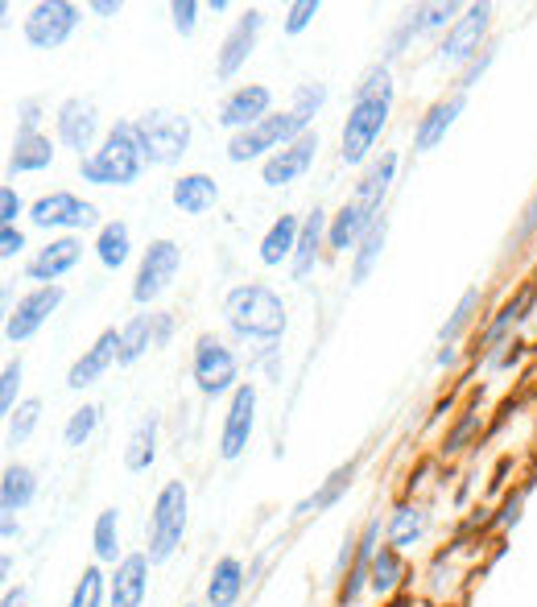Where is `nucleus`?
<instances>
[{
    "label": "nucleus",
    "mask_w": 537,
    "mask_h": 607,
    "mask_svg": "<svg viewBox=\"0 0 537 607\" xmlns=\"http://www.w3.org/2000/svg\"><path fill=\"white\" fill-rule=\"evenodd\" d=\"M389 112H393V79L389 67L376 62L364 71V79L356 83L352 107H347V121H343V137H340V153L347 165H364L373 145L380 141V133L389 125Z\"/></svg>",
    "instance_id": "obj_1"
},
{
    "label": "nucleus",
    "mask_w": 537,
    "mask_h": 607,
    "mask_svg": "<svg viewBox=\"0 0 537 607\" xmlns=\"http://www.w3.org/2000/svg\"><path fill=\"white\" fill-rule=\"evenodd\" d=\"M224 322L240 343H277L286 335V302L261 282L228 289L224 298Z\"/></svg>",
    "instance_id": "obj_2"
},
{
    "label": "nucleus",
    "mask_w": 537,
    "mask_h": 607,
    "mask_svg": "<svg viewBox=\"0 0 537 607\" xmlns=\"http://www.w3.org/2000/svg\"><path fill=\"white\" fill-rule=\"evenodd\" d=\"M79 174L91 186H133V182H141L145 153L141 141H137V128L128 125V121L107 128L100 149L79 161Z\"/></svg>",
    "instance_id": "obj_3"
},
{
    "label": "nucleus",
    "mask_w": 537,
    "mask_h": 607,
    "mask_svg": "<svg viewBox=\"0 0 537 607\" xmlns=\"http://www.w3.org/2000/svg\"><path fill=\"white\" fill-rule=\"evenodd\" d=\"M306 133H310V125H306L294 107H289V112H273V116H265L261 125L236 133L232 141H228V161H236V165L256 161V158L268 161L277 149H286L289 141H298V137H306Z\"/></svg>",
    "instance_id": "obj_4"
},
{
    "label": "nucleus",
    "mask_w": 537,
    "mask_h": 607,
    "mask_svg": "<svg viewBox=\"0 0 537 607\" xmlns=\"http://www.w3.org/2000/svg\"><path fill=\"white\" fill-rule=\"evenodd\" d=\"M137 141H141L145 165H174L191 149V116L153 107L137 121Z\"/></svg>",
    "instance_id": "obj_5"
},
{
    "label": "nucleus",
    "mask_w": 537,
    "mask_h": 607,
    "mask_svg": "<svg viewBox=\"0 0 537 607\" xmlns=\"http://www.w3.org/2000/svg\"><path fill=\"white\" fill-rule=\"evenodd\" d=\"M186 483L182 480H170L165 488L158 492L153 501V517H149V562H170L174 550L182 546V534H186Z\"/></svg>",
    "instance_id": "obj_6"
},
{
    "label": "nucleus",
    "mask_w": 537,
    "mask_h": 607,
    "mask_svg": "<svg viewBox=\"0 0 537 607\" xmlns=\"http://www.w3.org/2000/svg\"><path fill=\"white\" fill-rule=\"evenodd\" d=\"M79 21H83V13H79V4H71V0H42V4L30 9L21 34L30 42V50H58V46L71 42Z\"/></svg>",
    "instance_id": "obj_7"
},
{
    "label": "nucleus",
    "mask_w": 537,
    "mask_h": 607,
    "mask_svg": "<svg viewBox=\"0 0 537 607\" xmlns=\"http://www.w3.org/2000/svg\"><path fill=\"white\" fill-rule=\"evenodd\" d=\"M488 30H492V4H467L464 13H459V21L447 30L443 46H438V62H447V67H471L488 50L483 46Z\"/></svg>",
    "instance_id": "obj_8"
},
{
    "label": "nucleus",
    "mask_w": 537,
    "mask_h": 607,
    "mask_svg": "<svg viewBox=\"0 0 537 607\" xmlns=\"http://www.w3.org/2000/svg\"><path fill=\"white\" fill-rule=\"evenodd\" d=\"M182 268V249L174 240H153L149 249L141 252V265H137V282H133V302L137 306H153L174 286Z\"/></svg>",
    "instance_id": "obj_9"
},
{
    "label": "nucleus",
    "mask_w": 537,
    "mask_h": 607,
    "mask_svg": "<svg viewBox=\"0 0 537 607\" xmlns=\"http://www.w3.org/2000/svg\"><path fill=\"white\" fill-rule=\"evenodd\" d=\"M240 359H236L232 347L215 340V335H198L195 340V385L203 397H219L228 389H240Z\"/></svg>",
    "instance_id": "obj_10"
},
{
    "label": "nucleus",
    "mask_w": 537,
    "mask_h": 607,
    "mask_svg": "<svg viewBox=\"0 0 537 607\" xmlns=\"http://www.w3.org/2000/svg\"><path fill=\"white\" fill-rule=\"evenodd\" d=\"M62 286H37L30 289L25 298H18V306L9 310V319H4V340L9 343H30L46 327V319H50L54 310L62 306Z\"/></svg>",
    "instance_id": "obj_11"
},
{
    "label": "nucleus",
    "mask_w": 537,
    "mask_h": 607,
    "mask_svg": "<svg viewBox=\"0 0 537 607\" xmlns=\"http://www.w3.org/2000/svg\"><path fill=\"white\" fill-rule=\"evenodd\" d=\"M95 207L91 203H83L79 195H71V191H54V195H42L30 207V224L34 228H67V232H88V228H95Z\"/></svg>",
    "instance_id": "obj_12"
},
{
    "label": "nucleus",
    "mask_w": 537,
    "mask_h": 607,
    "mask_svg": "<svg viewBox=\"0 0 537 607\" xmlns=\"http://www.w3.org/2000/svg\"><path fill=\"white\" fill-rule=\"evenodd\" d=\"M54 133H58V145L62 149H75L79 161L95 153V137H100V112L91 100H62L58 116H54Z\"/></svg>",
    "instance_id": "obj_13"
},
{
    "label": "nucleus",
    "mask_w": 537,
    "mask_h": 607,
    "mask_svg": "<svg viewBox=\"0 0 537 607\" xmlns=\"http://www.w3.org/2000/svg\"><path fill=\"white\" fill-rule=\"evenodd\" d=\"M252 426H256V385H240L228 401L224 430H219V459L224 463H236L249 450Z\"/></svg>",
    "instance_id": "obj_14"
},
{
    "label": "nucleus",
    "mask_w": 537,
    "mask_h": 607,
    "mask_svg": "<svg viewBox=\"0 0 537 607\" xmlns=\"http://www.w3.org/2000/svg\"><path fill=\"white\" fill-rule=\"evenodd\" d=\"M265 30V13L261 9H249L244 18H236V25L228 30V37L219 42V50H215V79L219 83H228L240 75V67L249 62V54L256 50V37Z\"/></svg>",
    "instance_id": "obj_15"
},
{
    "label": "nucleus",
    "mask_w": 537,
    "mask_h": 607,
    "mask_svg": "<svg viewBox=\"0 0 537 607\" xmlns=\"http://www.w3.org/2000/svg\"><path fill=\"white\" fill-rule=\"evenodd\" d=\"M319 158V133H306L298 141H289L286 149H277L273 158L261 165V182H265L268 191H282L289 182H298L315 165Z\"/></svg>",
    "instance_id": "obj_16"
},
{
    "label": "nucleus",
    "mask_w": 537,
    "mask_h": 607,
    "mask_svg": "<svg viewBox=\"0 0 537 607\" xmlns=\"http://www.w3.org/2000/svg\"><path fill=\"white\" fill-rule=\"evenodd\" d=\"M268 107H273V91L261 88V83H244V88H236L224 95V104H219V125L232 128V137H236V133H244V128L261 125L265 116H273Z\"/></svg>",
    "instance_id": "obj_17"
},
{
    "label": "nucleus",
    "mask_w": 537,
    "mask_h": 607,
    "mask_svg": "<svg viewBox=\"0 0 537 607\" xmlns=\"http://www.w3.org/2000/svg\"><path fill=\"white\" fill-rule=\"evenodd\" d=\"M83 261V240L79 236H58L46 249L34 252V261L25 265V277L37 286H58V277H67Z\"/></svg>",
    "instance_id": "obj_18"
},
{
    "label": "nucleus",
    "mask_w": 537,
    "mask_h": 607,
    "mask_svg": "<svg viewBox=\"0 0 537 607\" xmlns=\"http://www.w3.org/2000/svg\"><path fill=\"white\" fill-rule=\"evenodd\" d=\"M112 364H121V331H116V327L100 331V340L91 343L88 352L75 359L71 373H67V385H71L75 393H79V389L95 385V380H100V376H104Z\"/></svg>",
    "instance_id": "obj_19"
},
{
    "label": "nucleus",
    "mask_w": 537,
    "mask_h": 607,
    "mask_svg": "<svg viewBox=\"0 0 537 607\" xmlns=\"http://www.w3.org/2000/svg\"><path fill=\"white\" fill-rule=\"evenodd\" d=\"M149 554H125L116 562V574L107 583V604L112 607H141L149 591Z\"/></svg>",
    "instance_id": "obj_20"
},
{
    "label": "nucleus",
    "mask_w": 537,
    "mask_h": 607,
    "mask_svg": "<svg viewBox=\"0 0 537 607\" xmlns=\"http://www.w3.org/2000/svg\"><path fill=\"white\" fill-rule=\"evenodd\" d=\"M464 107H467L464 91H455V95H447V100L430 104L426 116H422L418 128H413V149H418V153H430L434 145L447 141V133L455 128V121H459V112H464Z\"/></svg>",
    "instance_id": "obj_21"
},
{
    "label": "nucleus",
    "mask_w": 537,
    "mask_h": 607,
    "mask_svg": "<svg viewBox=\"0 0 537 607\" xmlns=\"http://www.w3.org/2000/svg\"><path fill=\"white\" fill-rule=\"evenodd\" d=\"M393 179H397V153H385V158L373 161V165L364 170V179H359L356 191H352V203H356L368 219H380V215H385V198H389Z\"/></svg>",
    "instance_id": "obj_22"
},
{
    "label": "nucleus",
    "mask_w": 537,
    "mask_h": 607,
    "mask_svg": "<svg viewBox=\"0 0 537 607\" xmlns=\"http://www.w3.org/2000/svg\"><path fill=\"white\" fill-rule=\"evenodd\" d=\"M376 541H380V517H373L364 525V534L356 541V558H352V571L343 579V591H340V604H356L364 587L373 583V558H376Z\"/></svg>",
    "instance_id": "obj_23"
},
{
    "label": "nucleus",
    "mask_w": 537,
    "mask_h": 607,
    "mask_svg": "<svg viewBox=\"0 0 537 607\" xmlns=\"http://www.w3.org/2000/svg\"><path fill=\"white\" fill-rule=\"evenodd\" d=\"M529 302H534V289H521L517 298L504 306L496 319L488 322V331H483V340H480V347H476V356L492 359L496 352H501V347H513V343H509V335H513V331L521 327V319H525Z\"/></svg>",
    "instance_id": "obj_24"
},
{
    "label": "nucleus",
    "mask_w": 537,
    "mask_h": 607,
    "mask_svg": "<svg viewBox=\"0 0 537 607\" xmlns=\"http://www.w3.org/2000/svg\"><path fill=\"white\" fill-rule=\"evenodd\" d=\"M298 240H302V219H298V215H282V219H273L268 232L261 236V249H256L261 265L277 268L282 261H294Z\"/></svg>",
    "instance_id": "obj_25"
},
{
    "label": "nucleus",
    "mask_w": 537,
    "mask_h": 607,
    "mask_svg": "<svg viewBox=\"0 0 537 607\" xmlns=\"http://www.w3.org/2000/svg\"><path fill=\"white\" fill-rule=\"evenodd\" d=\"M356 471H359V463L352 459V463H343V467H335L327 480L306 496V501H298L294 504V517H319V513H327V508H335V504L343 501V492L352 488V480H356Z\"/></svg>",
    "instance_id": "obj_26"
},
{
    "label": "nucleus",
    "mask_w": 537,
    "mask_h": 607,
    "mask_svg": "<svg viewBox=\"0 0 537 607\" xmlns=\"http://www.w3.org/2000/svg\"><path fill=\"white\" fill-rule=\"evenodd\" d=\"M170 198L182 215H207L215 211L219 203V182L212 174H182L174 186H170Z\"/></svg>",
    "instance_id": "obj_27"
},
{
    "label": "nucleus",
    "mask_w": 537,
    "mask_h": 607,
    "mask_svg": "<svg viewBox=\"0 0 537 607\" xmlns=\"http://www.w3.org/2000/svg\"><path fill=\"white\" fill-rule=\"evenodd\" d=\"M149 347H161V314H137V319H128L121 327V368H133Z\"/></svg>",
    "instance_id": "obj_28"
},
{
    "label": "nucleus",
    "mask_w": 537,
    "mask_h": 607,
    "mask_svg": "<svg viewBox=\"0 0 537 607\" xmlns=\"http://www.w3.org/2000/svg\"><path fill=\"white\" fill-rule=\"evenodd\" d=\"M54 165V141L46 133H30V137H13L9 149V174H42Z\"/></svg>",
    "instance_id": "obj_29"
},
{
    "label": "nucleus",
    "mask_w": 537,
    "mask_h": 607,
    "mask_svg": "<svg viewBox=\"0 0 537 607\" xmlns=\"http://www.w3.org/2000/svg\"><path fill=\"white\" fill-rule=\"evenodd\" d=\"M244 595V566L240 558H219L212 579H207V607H236Z\"/></svg>",
    "instance_id": "obj_30"
},
{
    "label": "nucleus",
    "mask_w": 537,
    "mask_h": 607,
    "mask_svg": "<svg viewBox=\"0 0 537 607\" xmlns=\"http://www.w3.org/2000/svg\"><path fill=\"white\" fill-rule=\"evenodd\" d=\"M34 496H37L34 467H25V463L4 467V480H0V508H4V517H13V513H21V508H30Z\"/></svg>",
    "instance_id": "obj_31"
},
{
    "label": "nucleus",
    "mask_w": 537,
    "mask_h": 607,
    "mask_svg": "<svg viewBox=\"0 0 537 607\" xmlns=\"http://www.w3.org/2000/svg\"><path fill=\"white\" fill-rule=\"evenodd\" d=\"M128 256H133V232H128L125 219H112L100 228L95 236V261L107 268V273H116V268L128 265Z\"/></svg>",
    "instance_id": "obj_32"
},
{
    "label": "nucleus",
    "mask_w": 537,
    "mask_h": 607,
    "mask_svg": "<svg viewBox=\"0 0 537 607\" xmlns=\"http://www.w3.org/2000/svg\"><path fill=\"white\" fill-rule=\"evenodd\" d=\"M385 240H389V215H380L373 228L364 232V240L356 244V261H352V286H364L373 277L376 261L385 252Z\"/></svg>",
    "instance_id": "obj_33"
},
{
    "label": "nucleus",
    "mask_w": 537,
    "mask_h": 607,
    "mask_svg": "<svg viewBox=\"0 0 537 607\" xmlns=\"http://www.w3.org/2000/svg\"><path fill=\"white\" fill-rule=\"evenodd\" d=\"M327 211L315 207V211L302 219V240H298V252H294V277H310V268L319 261V249H322V236H327Z\"/></svg>",
    "instance_id": "obj_34"
},
{
    "label": "nucleus",
    "mask_w": 537,
    "mask_h": 607,
    "mask_svg": "<svg viewBox=\"0 0 537 607\" xmlns=\"http://www.w3.org/2000/svg\"><path fill=\"white\" fill-rule=\"evenodd\" d=\"M426 508H418V504H401L393 517H389V546L393 550H410V546H418L422 537H426Z\"/></svg>",
    "instance_id": "obj_35"
},
{
    "label": "nucleus",
    "mask_w": 537,
    "mask_h": 607,
    "mask_svg": "<svg viewBox=\"0 0 537 607\" xmlns=\"http://www.w3.org/2000/svg\"><path fill=\"white\" fill-rule=\"evenodd\" d=\"M480 302H483V289L471 286L464 289V298L455 302V310H450V319L438 327V347H455V343L464 340V331L476 322V314H480Z\"/></svg>",
    "instance_id": "obj_36"
},
{
    "label": "nucleus",
    "mask_w": 537,
    "mask_h": 607,
    "mask_svg": "<svg viewBox=\"0 0 537 607\" xmlns=\"http://www.w3.org/2000/svg\"><path fill=\"white\" fill-rule=\"evenodd\" d=\"M158 459V417L149 413L141 426L128 434V447H125V467L137 476V471H149Z\"/></svg>",
    "instance_id": "obj_37"
},
{
    "label": "nucleus",
    "mask_w": 537,
    "mask_h": 607,
    "mask_svg": "<svg viewBox=\"0 0 537 607\" xmlns=\"http://www.w3.org/2000/svg\"><path fill=\"white\" fill-rule=\"evenodd\" d=\"M459 4H418V9H410L405 13V30H410L413 37H422V34H434V30H450L455 21H459Z\"/></svg>",
    "instance_id": "obj_38"
},
{
    "label": "nucleus",
    "mask_w": 537,
    "mask_h": 607,
    "mask_svg": "<svg viewBox=\"0 0 537 607\" xmlns=\"http://www.w3.org/2000/svg\"><path fill=\"white\" fill-rule=\"evenodd\" d=\"M401 579H405L401 550H393V546H380L376 558H373V583H368V587H373L376 595H393V591L401 587Z\"/></svg>",
    "instance_id": "obj_39"
},
{
    "label": "nucleus",
    "mask_w": 537,
    "mask_h": 607,
    "mask_svg": "<svg viewBox=\"0 0 537 607\" xmlns=\"http://www.w3.org/2000/svg\"><path fill=\"white\" fill-rule=\"evenodd\" d=\"M91 541H95V558H100V562H116V554H121V513H116V508H104V513L95 517Z\"/></svg>",
    "instance_id": "obj_40"
},
{
    "label": "nucleus",
    "mask_w": 537,
    "mask_h": 607,
    "mask_svg": "<svg viewBox=\"0 0 537 607\" xmlns=\"http://www.w3.org/2000/svg\"><path fill=\"white\" fill-rule=\"evenodd\" d=\"M104 595H107L104 571H100V566H88V571L79 574V583H75L71 604L67 607H104Z\"/></svg>",
    "instance_id": "obj_41"
},
{
    "label": "nucleus",
    "mask_w": 537,
    "mask_h": 607,
    "mask_svg": "<svg viewBox=\"0 0 537 607\" xmlns=\"http://www.w3.org/2000/svg\"><path fill=\"white\" fill-rule=\"evenodd\" d=\"M95 426H100V405H83V410H75L71 417H67V426H62V443H67L71 450H79L91 434H95Z\"/></svg>",
    "instance_id": "obj_42"
},
{
    "label": "nucleus",
    "mask_w": 537,
    "mask_h": 607,
    "mask_svg": "<svg viewBox=\"0 0 537 607\" xmlns=\"http://www.w3.org/2000/svg\"><path fill=\"white\" fill-rule=\"evenodd\" d=\"M37 422H42V401H34V397H30V401H21L18 410L9 413V443H13V447L25 443V438L37 430Z\"/></svg>",
    "instance_id": "obj_43"
},
{
    "label": "nucleus",
    "mask_w": 537,
    "mask_h": 607,
    "mask_svg": "<svg viewBox=\"0 0 537 607\" xmlns=\"http://www.w3.org/2000/svg\"><path fill=\"white\" fill-rule=\"evenodd\" d=\"M21 376H25V364H21V359H9V364H4V373H0V410L4 413L18 410Z\"/></svg>",
    "instance_id": "obj_44"
},
{
    "label": "nucleus",
    "mask_w": 537,
    "mask_h": 607,
    "mask_svg": "<svg viewBox=\"0 0 537 607\" xmlns=\"http://www.w3.org/2000/svg\"><path fill=\"white\" fill-rule=\"evenodd\" d=\"M319 18V0H294L286 9V21H282V30H286V37H298L310 30V21Z\"/></svg>",
    "instance_id": "obj_45"
},
{
    "label": "nucleus",
    "mask_w": 537,
    "mask_h": 607,
    "mask_svg": "<svg viewBox=\"0 0 537 607\" xmlns=\"http://www.w3.org/2000/svg\"><path fill=\"white\" fill-rule=\"evenodd\" d=\"M322 104H327V88H322V83H302V88L294 91V112L302 116L306 125L319 116Z\"/></svg>",
    "instance_id": "obj_46"
},
{
    "label": "nucleus",
    "mask_w": 537,
    "mask_h": 607,
    "mask_svg": "<svg viewBox=\"0 0 537 607\" xmlns=\"http://www.w3.org/2000/svg\"><path fill=\"white\" fill-rule=\"evenodd\" d=\"M198 13H203V4H195V0H174V4H170L174 30H179L182 37H191L198 30Z\"/></svg>",
    "instance_id": "obj_47"
},
{
    "label": "nucleus",
    "mask_w": 537,
    "mask_h": 607,
    "mask_svg": "<svg viewBox=\"0 0 537 607\" xmlns=\"http://www.w3.org/2000/svg\"><path fill=\"white\" fill-rule=\"evenodd\" d=\"M534 232H537V191H534V198H529V207L521 211V224L513 228V232H509V252H517Z\"/></svg>",
    "instance_id": "obj_48"
},
{
    "label": "nucleus",
    "mask_w": 537,
    "mask_h": 607,
    "mask_svg": "<svg viewBox=\"0 0 537 607\" xmlns=\"http://www.w3.org/2000/svg\"><path fill=\"white\" fill-rule=\"evenodd\" d=\"M492 62H496V46H488V50H483L480 58L471 62V67H464V75H459V91L467 95V88H476L483 75H488V67H492Z\"/></svg>",
    "instance_id": "obj_49"
},
{
    "label": "nucleus",
    "mask_w": 537,
    "mask_h": 607,
    "mask_svg": "<svg viewBox=\"0 0 537 607\" xmlns=\"http://www.w3.org/2000/svg\"><path fill=\"white\" fill-rule=\"evenodd\" d=\"M21 215H25L21 195L13 191V186H4V191H0V228H18Z\"/></svg>",
    "instance_id": "obj_50"
},
{
    "label": "nucleus",
    "mask_w": 537,
    "mask_h": 607,
    "mask_svg": "<svg viewBox=\"0 0 537 607\" xmlns=\"http://www.w3.org/2000/svg\"><path fill=\"white\" fill-rule=\"evenodd\" d=\"M37 125H42V104H37L34 95H30V100H18V137L37 133Z\"/></svg>",
    "instance_id": "obj_51"
},
{
    "label": "nucleus",
    "mask_w": 537,
    "mask_h": 607,
    "mask_svg": "<svg viewBox=\"0 0 537 607\" xmlns=\"http://www.w3.org/2000/svg\"><path fill=\"white\" fill-rule=\"evenodd\" d=\"M21 252H25V232L21 228H0V256L13 261Z\"/></svg>",
    "instance_id": "obj_52"
},
{
    "label": "nucleus",
    "mask_w": 537,
    "mask_h": 607,
    "mask_svg": "<svg viewBox=\"0 0 537 607\" xmlns=\"http://www.w3.org/2000/svg\"><path fill=\"white\" fill-rule=\"evenodd\" d=\"M521 504H525V492H517V496H509V504H504V517H501V529H509V525H517V520H521Z\"/></svg>",
    "instance_id": "obj_53"
},
{
    "label": "nucleus",
    "mask_w": 537,
    "mask_h": 607,
    "mask_svg": "<svg viewBox=\"0 0 537 607\" xmlns=\"http://www.w3.org/2000/svg\"><path fill=\"white\" fill-rule=\"evenodd\" d=\"M471 426H476V410H471V417H467L464 426H459V430H455V434H450V438H447V450H459V447H464V443H467V434H471Z\"/></svg>",
    "instance_id": "obj_54"
},
{
    "label": "nucleus",
    "mask_w": 537,
    "mask_h": 607,
    "mask_svg": "<svg viewBox=\"0 0 537 607\" xmlns=\"http://www.w3.org/2000/svg\"><path fill=\"white\" fill-rule=\"evenodd\" d=\"M91 13H95V18H116V13H121V0H95Z\"/></svg>",
    "instance_id": "obj_55"
},
{
    "label": "nucleus",
    "mask_w": 537,
    "mask_h": 607,
    "mask_svg": "<svg viewBox=\"0 0 537 607\" xmlns=\"http://www.w3.org/2000/svg\"><path fill=\"white\" fill-rule=\"evenodd\" d=\"M21 534V525L13 517H4V541H13V537Z\"/></svg>",
    "instance_id": "obj_56"
},
{
    "label": "nucleus",
    "mask_w": 537,
    "mask_h": 607,
    "mask_svg": "<svg viewBox=\"0 0 537 607\" xmlns=\"http://www.w3.org/2000/svg\"><path fill=\"white\" fill-rule=\"evenodd\" d=\"M438 364H443V368H447V364H455V347H443V352H438Z\"/></svg>",
    "instance_id": "obj_57"
},
{
    "label": "nucleus",
    "mask_w": 537,
    "mask_h": 607,
    "mask_svg": "<svg viewBox=\"0 0 537 607\" xmlns=\"http://www.w3.org/2000/svg\"><path fill=\"white\" fill-rule=\"evenodd\" d=\"M186 607H195V604H186Z\"/></svg>",
    "instance_id": "obj_58"
}]
</instances>
